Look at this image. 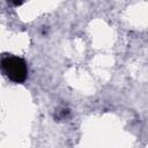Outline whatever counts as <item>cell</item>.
Returning a JSON list of instances; mask_svg holds the SVG:
<instances>
[{"instance_id": "cell-1", "label": "cell", "mask_w": 148, "mask_h": 148, "mask_svg": "<svg viewBox=\"0 0 148 148\" xmlns=\"http://www.w3.org/2000/svg\"><path fill=\"white\" fill-rule=\"evenodd\" d=\"M1 68L3 74L15 83H21L27 79V64L20 57L9 54L3 56L1 60Z\"/></svg>"}]
</instances>
